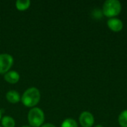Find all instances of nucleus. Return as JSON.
I'll use <instances>...</instances> for the list:
<instances>
[{"label":"nucleus","mask_w":127,"mask_h":127,"mask_svg":"<svg viewBox=\"0 0 127 127\" xmlns=\"http://www.w3.org/2000/svg\"><path fill=\"white\" fill-rule=\"evenodd\" d=\"M40 98L41 95L39 89L35 87H31L23 93L21 97V101L26 107L33 108L39 103Z\"/></svg>","instance_id":"obj_1"},{"label":"nucleus","mask_w":127,"mask_h":127,"mask_svg":"<svg viewBox=\"0 0 127 127\" xmlns=\"http://www.w3.org/2000/svg\"><path fill=\"white\" fill-rule=\"evenodd\" d=\"M122 10V4L118 0H106L102 7L103 14L110 18H115L118 16Z\"/></svg>","instance_id":"obj_2"},{"label":"nucleus","mask_w":127,"mask_h":127,"mask_svg":"<svg viewBox=\"0 0 127 127\" xmlns=\"http://www.w3.org/2000/svg\"><path fill=\"white\" fill-rule=\"evenodd\" d=\"M28 121L31 127H41L45 121L43 111L38 107L32 108L28 114Z\"/></svg>","instance_id":"obj_3"},{"label":"nucleus","mask_w":127,"mask_h":127,"mask_svg":"<svg viewBox=\"0 0 127 127\" xmlns=\"http://www.w3.org/2000/svg\"><path fill=\"white\" fill-rule=\"evenodd\" d=\"M13 64V58L9 54H0V74L10 71Z\"/></svg>","instance_id":"obj_4"},{"label":"nucleus","mask_w":127,"mask_h":127,"mask_svg":"<svg viewBox=\"0 0 127 127\" xmlns=\"http://www.w3.org/2000/svg\"><path fill=\"white\" fill-rule=\"evenodd\" d=\"M79 122L83 127H92L95 124V117L90 112L84 111L79 117Z\"/></svg>","instance_id":"obj_5"},{"label":"nucleus","mask_w":127,"mask_h":127,"mask_svg":"<svg viewBox=\"0 0 127 127\" xmlns=\"http://www.w3.org/2000/svg\"><path fill=\"white\" fill-rule=\"evenodd\" d=\"M108 28L113 32H120L124 28L123 22L118 18H110L107 21Z\"/></svg>","instance_id":"obj_6"},{"label":"nucleus","mask_w":127,"mask_h":127,"mask_svg":"<svg viewBox=\"0 0 127 127\" xmlns=\"http://www.w3.org/2000/svg\"><path fill=\"white\" fill-rule=\"evenodd\" d=\"M20 76L18 72L16 71H9L6 74H4V79L6 82L10 84H15L19 82Z\"/></svg>","instance_id":"obj_7"},{"label":"nucleus","mask_w":127,"mask_h":127,"mask_svg":"<svg viewBox=\"0 0 127 127\" xmlns=\"http://www.w3.org/2000/svg\"><path fill=\"white\" fill-rule=\"evenodd\" d=\"M6 99L10 103H17L20 101L21 97H20L19 92L14 90H10L7 92Z\"/></svg>","instance_id":"obj_8"},{"label":"nucleus","mask_w":127,"mask_h":127,"mask_svg":"<svg viewBox=\"0 0 127 127\" xmlns=\"http://www.w3.org/2000/svg\"><path fill=\"white\" fill-rule=\"evenodd\" d=\"M15 5L17 10L23 11L27 10L30 7L31 1L29 0H17L15 3Z\"/></svg>","instance_id":"obj_9"},{"label":"nucleus","mask_w":127,"mask_h":127,"mask_svg":"<svg viewBox=\"0 0 127 127\" xmlns=\"http://www.w3.org/2000/svg\"><path fill=\"white\" fill-rule=\"evenodd\" d=\"M1 125L2 127H15L16 122L12 117L4 116L1 118Z\"/></svg>","instance_id":"obj_10"},{"label":"nucleus","mask_w":127,"mask_h":127,"mask_svg":"<svg viewBox=\"0 0 127 127\" xmlns=\"http://www.w3.org/2000/svg\"><path fill=\"white\" fill-rule=\"evenodd\" d=\"M118 124L121 127H127V109L120 113L118 116Z\"/></svg>","instance_id":"obj_11"},{"label":"nucleus","mask_w":127,"mask_h":127,"mask_svg":"<svg viewBox=\"0 0 127 127\" xmlns=\"http://www.w3.org/2000/svg\"><path fill=\"white\" fill-rule=\"evenodd\" d=\"M61 127H78L77 121L73 118H66L65 119L62 124Z\"/></svg>","instance_id":"obj_12"},{"label":"nucleus","mask_w":127,"mask_h":127,"mask_svg":"<svg viewBox=\"0 0 127 127\" xmlns=\"http://www.w3.org/2000/svg\"><path fill=\"white\" fill-rule=\"evenodd\" d=\"M93 16H94V17L95 18H96V19H100L101 17H102V15H103V12H102V10H97V9H96V10H95L94 11H93Z\"/></svg>","instance_id":"obj_13"},{"label":"nucleus","mask_w":127,"mask_h":127,"mask_svg":"<svg viewBox=\"0 0 127 127\" xmlns=\"http://www.w3.org/2000/svg\"><path fill=\"white\" fill-rule=\"evenodd\" d=\"M41 127H56L54 124H50V123H48V124H43L42 126Z\"/></svg>","instance_id":"obj_14"},{"label":"nucleus","mask_w":127,"mask_h":127,"mask_svg":"<svg viewBox=\"0 0 127 127\" xmlns=\"http://www.w3.org/2000/svg\"><path fill=\"white\" fill-rule=\"evenodd\" d=\"M95 127H103L102 125H100V124H98V125H97V126H95Z\"/></svg>","instance_id":"obj_15"},{"label":"nucleus","mask_w":127,"mask_h":127,"mask_svg":"<svg viewBox=\"0 0 127 127\" xmlns=\"http://www.w3.org/2000/svg\"><path fill=\"white\" fill-rule=\"evenodd\" d=\"M1 120V110H0V121Z\"/></svg>","instance_id":"obj_16"},{"label":"nucleus","mask_w":127,"mask_h":127,"mask_svg":"<svg viewBox=\"0 0 127 127\" xmlns=\"http://www.w3.org/2000/svg\"><path fill=\"white\" fill-rule=\"evenodd\" d=\"M22 127H31L30 126H22Z\"/></svg>","instance_id":"obj_17"},{"label":"nucleus","mask_w":127,"mask_h":127,"mask_svg":"<svg viewBox=\"0 0 127 127\" xmlns=\"http://www.w3.org/2000/svg\"></svg>","instance_id":"obj_18"}]
</instances>
